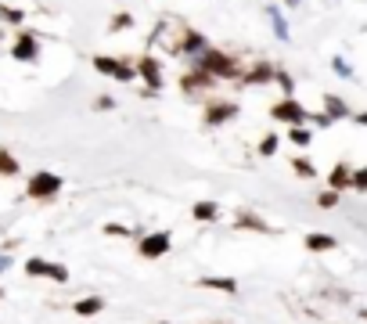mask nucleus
I'll list each match as a JSON object with an SVG mask.
<instances>
[{
    "label": "nucleus",
    "mask_w": 367,
    "mask_h": 324,
    "mask_svg": "<svg viewBox=\"0 0 367 324\" xmlns=\"http://www.w3.org/2000/svg\"><path fill=\"white\" fill-rule=\"evenodd\" d=\"M191 65H194V69H202V72H209L216 83L242 76V65H237V58L227 54V51H216V47H205L198 58H191Z\"/></svg>",
    "instance_id": "1"
},
{
    "label": "nucleus",
    "mask_w": 367,
    "mask_h": 324,
    "mask_svg": "<svg viewBox=\"0 0 367 324\" xmlns=\"http://www.w3.org/2000/svg\"><path fill=\"white\" fill-rule=\"evenodd\" d=\"M61 177L58 173H47V169H40L33 173V177L26 180V199L29 202H54L58 199V191H61Z\"/></svg>",
    "instance_id": "2"
},
{
    "label": "nucleus",
    "mask_w": 367,
    "mask_h": 324,
    "mask_svg": "<svg viewBox=\"0 0 367 324\" xmlns=\"http://www.w3.org/2000/svg\"><path fill=\"white\" fill-rule=\"evenodd\" d=\"M26 277H47L54 285H69V267L58 263V259H43V256H26V263H22Z\"/></svg>",
    "instance_id": "3"
},
{
    "label": "nucleus",
    "mask_w": 367,
    "mask_h": 324,
    "mask_svg": "<svg viewBox=\"0 0 367 324\" xmlns=\"http://www.w3.org/2000/svg\"><path fill=\"white\" fill-rule=\"evenodd\" d=\"M134 249H137L141 259H162L173 249V238H169V231H151V234L134 238Z\"/></svg>",
    "instance_id": "4"
},
{
    "label": "nucleus",
    "mask_w": 367,
    "mask_h": 324,
    "mask_svg": "<svg viewBox=\"0 0 367 324\" xmlns=\"http://www.w3.org/2000/svg\"><path fill=\"white\" fill-rule=\"evenodd\" d=\"M134 69H137V79H141V83L148 86V91H144L148 98L162 91V83H166V76H162V61H159L155 54H141V58L134 61Z\"/></svg>",
    "instance_id": "5"
},
{
    "label": "nucleus",
    "mask_w": 367,
    "mask_h": 324,
    "mask_svg": "<svg viewBox=\"0 0 367 324\" xmlns=\"http://www.w3.org/2000/svg\"><path fill=\"white\" fill-rule=\"evenodd\" d=\"M270 119H274V123H285V126H306L310 112H306V108H302L295 98H281V101L270 105Z\"/></svg>",
    "instance_id": "6"
},
{
    "label": "nucleus",
    "mask_w": 367,
    "mask_h": 324,
    "mask_svg": "<svg viewBox=\"0 0 367 324\" xmlns=\"http://www.w3.org/2000/svg\"><path fill=\"white\" fill-rule=\"evenodd\" d=\"M94 69H97L101 76H112V79H119V83H134V79H137V69H134V65H130L126 58L94 54Z\"/></svg>",
    "instance_id": "7"
},
{
    "label": "nucleus",
    "mask_w": 367,
    "mask_h": 324,
    "mask_svg": "<svg viewBox=\"0 0 367 324\" xmlns=\"http://www.w3.org/2000/svg\"><path fill=\"white\" fill-rule=\"evenodd\" d=\"M237 116V105L234 101H216V98H209L205 101V112H202V123L205 126H220V123H227V119H234Z\"/></svg>",
    "instance_id": "8"
},
{
    "label": "nucleus",
    "mask_w": 367,
    "mask_h": 324,
    "mask_svg": "<svg viewBox=\"0 0 367 324\" xmlns=\"http://www.w3.org/2000/svg\"><path fill=\"white\" fill-rule=\"evenodd\" d=\"M234 227L237 231H256V234H277V227H270L259 213H252V209H237L234 213Z\"/></svg>",
    "instance_id": "9"
},
{
    "label": "nucleus",
    "mask_w": 367,
    "mask_h": 324,
    "mask_svg": "<svg viewBox=\"0 0 367 324\" xmlns=\"http://www.w3.org/2000/svg\"><path fill=\"white\" fill-rule=\"evenodd\" d=\"M11 54H15V61H36L40 58V40L33 33H18L15 43H11Z\"/></svg>",
    "instance_id": "10"
},
{
    "label": "nucleus",
    "mask_w": 367,
    "mask_h": 324,
    "mask_svg": "<svg viewBox=\"0 0 367 324\" xmlns=\"http://www.w3.org/2000/svg\"><path fill=\"white\" fill-rule=\"evenodd\" d=\"M180 86H184V94H205V91H212V86H216V79L191 65V69L184 72V79H180Z\"/></svg>",
    "instance_id": "11"
},
{
    "label": "nucleus",
    "mask_w": 367,
    "mask_h": 324,
    "mask_svg": "<svg viewBox=\"0 0 367 324\" xmlns=\"http://www.w3.org/2000/svg\"><path fill=\"white\" fill-rule=\"evenodd\" d=\"M205 47H209L205 36H202V33H194V29H184L180 40H177V54H187V58H198Z\"/></svg>",
    "instance_id": "12"
},
{
    "label": "nucleus",
    "mask_w": 367,
    "mask_h": 324,
    "mask_svg": "<svg viewBox=\"0 0 367 324\" xmlns=\"http://www.w3.org/2000/svg\"><path fill=\"white\" fill-rule=\"evenodd\" d=\"M220 202H212V199H202V202H194L191 206V220L194 224H216V220H220Z\"/></svg>",
    "instance_id": "13"
},
{
    "label": "nucleus",
    "mask_w": 367,
    "mask_h": 324,
    "mask_svg": "<svg viewBox=\"0 0 367 324\" xmlns=\"http://www.w3.org/2000/svg\"><path fill=\"white\" fill-rule=\"evenodd\" d=\"M274 65L270 61H259V65H252V69L249 72H242V76H237V79H242L245 86H263V83H274Z\"/></svg>",
    "instance_id": "14"
},
{
    "label": "nucleus",
    "mask_w": 367,
    "mask_h": 324,
    "mask_svg": "<svg viewBox=\"0 0 367 324\" xmlns=\"http://www.w3.org/2000/svg\"><path fill=\"white\" fill-rule=\"evenodd\" d=\"M198 288H209V292H224V295H237L242 288H237L234 277H220V274H205L198 277Z\"/></svg>",
    "instance_id": "15"
},
{
    "label": "nucleus",
    "mask_w": 367,
    "mask_h": 324,
    "mask_svg": "<svg viewBox=\"0 0 367 324\" xmlns=\"http://www.w3.org/2000/svg\"><path fill=\"white\" fill-rule=\"evenodd\" d=\"M104 307H108V299L104 295H79V299H72V314H79V317H97V314H104Z\"/></svg>",
    "instance_id": "16"
},
{
    "label": "nucleus",
    "mask_w": 367,
    "mask_h": 324,
    "mask_svg": "<svg viewBox=\"0 0 367 324\" xmlns=\"http://www.w3.org/2000/svg\"><path fill=\"white\" fill-rule=\"evenodd\" d=\"M302 245H306V252H335L338 249L335 234H324V231H310L302 238Z\"/></svg>",
    "instance_id": "17"
},
{
    "label": "nucleus",
    "mask_w": 367,
    "mask_h": 324,
    "mask_svg": "<svg viewBox=\"0 0 367 324\" xmlns=\"http://www.w3.org/2000/svg\"><path fill=\"white\" fill-rule=\"evenodd\" d=\"M324 116H328L331 123H338V119H350L353 112H350V105H345L338 94H324Z\"/></svg>",
    "instance_id": "18"
},
{
    "label": "nucleus",
    "mask_w": 367,
    "mask_h": 324,
    "mask_svg": "<svg viewBox=\"0 0 367 324\" xmlns=\"http://www.w3.org/2000/svg\"><path fill=\"white\" fill-rule=\"evenodd\" d=\"M350 177H353V166H350V162H338V166L328 173V187L338 191V194L350 191Z\"/></svg>",
    "instance_id": "19"
},
{
    "label": "nucleus",
    "mask_w": 367,
    "mask_h": 324,
    "mask_svg": "<svg viewBox=\"0 0 367 324\" xmlns=\"http://www.w3.org/2000/svg\"><path fill=\"white\" fill-rule=\"evenodd\" d=\"M101 234H104V238H123V242H134V238H137V231H134V227H126V224H112V220H108V224L101 227Z\"/></svg>",
    "instance_id": "20"
},
{
    "label": "nucleus",
    "mask_w": 367,
    "mask_h": 324,
    "mask_svg": "<svg viewBox=\"0 0 367 324\" xmlns=\"http://www.w3.org/2000/svg\"><path fill=\"white\" fill-rule=\"evenodd\" d=\"M18 159L11 155V151L8 148H0V177H18Z\"/></svg>",
    "instance_id": "21"
},
{
    "label": "nucleus",
    "mask_w": 367,
    "mask_h": 324,
    "mask_svg": "<svg viewBox=\"0 0 367 324\" xmlns=\"http://www.w3.org/2000/svg\"><path fill=\"white\" fill-rule=\"evenodd\" d=\"M288 141H292L295 148H306V144L313 141V130H310V126H288Z\"/></svg>",
    "instance_id": "22"
},
{
    "label": "nucleus",
    "mask_w": 367,
    "mask_h": 324,
    "mask_svg": "<svg viewBox=\"0 0 367 324\" xmlns=\"http://www.w3.org/2000/svg\"><path fill=\"white\" fill-rule=\"evenodd\" d=\"M292 169H295V177H302V180H313V177H317V166H313L310 159H302V155L292 159Z\"/></svg>",
    "instance_id": "23"
},
{
    "label": "nucleus",
    "mask_w": 367,
    "mask_h": 324,
    "mask_svg": "<svg viewBox=\"0 0 367 324\" xmlns=\"http://www.w3.org/2000/svg\"><path fill=\"white\" fill-rule=\"evenodd\" d=\"M0 22H8V26H22V22H26V11H18L11 4H0Z\"/></svg>",
    "instance_id": "24"
},
{
    "label": "nucleus",
    "mask_w": 367,
    "mask_h": 324,
    "mask_svg": "<svg viewBox=\"0 0 367 324\" xmlns=\"http://www.w3.org/2000/svg\"><path fill=\"white\" fill-rule=\"evenodd\" d=\"M338 202H342V194H338V191H331V187L317 191V206H320V209H335Z\"/></svg>",
    "instance_id": "25"
},
{
    "label": "nucleus",
    "mask_w": 367,
    "mask_h": 324,
    "mask_svg": "<svg viewBox=\"0 0 367 324\" xmlns=\"http://www.w3.org/2000/svg\"><path fill=\"white\" fill-rule=\"evenodd\" d=\"M277 144H281V137H277V134H267L263 141H259V148H256V151H259L263 159H270V155H277Z\"/></svg>",
    "instance_id": "26"
},
{
    "label": "nucleus",
    "mask_w": 367,
    "mask_h": 324,
    "mask_svg": "<svg viewBox=\"0 0 367 324\" xmlns=\"http://www.w3.org/2000/svg\"><path fill=\"white\" fill-rule=\"evenodd\" d=\"M270 22H274L277 40H288V26H285V18H281V8H270Z\"/></svg>",
    "instance_id": "27"
},
{
    "label": "nucleus",
    "mask_w": 367,
    "mask_h": 324,
    "mask_svg": "<svg viewBox=\"0 0 367 324\" xmlns=\"http://www.w3.org/2000/svg\"><path fill=\"white\" fill-rule=\"evenodd\" d=\"M350 191H367V166H360V169H353V177H350Z\"/></svg>",
    "instance_id": "28"
},
{
    "label": "nucleus",
    "mask_w": 367,
    "mask_h": 324,
    "mask_svg": "<svg viewBox=\"0 0 367 324\" xmlns=\"http://www.w3.org/2000/svg\"><path fill=\"white\" fill-rule=\"evenodd\" d=\"M274 83L281 86V91H285V98H292V91H295V83H292V76H288L285 69H277V72H274Z\"/></svg>",
    "instance_id": "29"
},
{
    "label": "nucleus",
    "mask_w": 367,
    "mask_h": 324,
    "mask_svg": "<svg viewBox=\"0 0 367 324\" xmlns=\"http://www.w3.org/2000/svg\"><path fill=\"white\" fill-rule=\"evenodd\" d=\"M331 69H335V76H342V79H353V69H350V61H345V58H335Z\"/></svg>",
    "instance_id": "30"
},
{
    "label": "nucleus",
    "mask_w": 367,
    "mask_h": 324,
    "mask_svg": "<svg viewBox=\"0 0 367 324\" xmlns=\"http://www.w3.org/2000/svg\"><path fill=\"white\" fill-rule=\"evenodd\" d=\"M134 26V18H130L126 11H119V15H112V29H130Z\"/></svg>",
    "instance_id": "31"
},
{
    "label": "nucleus",
    "mask_w": 367,
    "mask_h": 324,
    "mask_svg": "<svg viewBox=\"0 0 367 324\" xmlns=\"http://www.w3.org/2000/svg\"><path fill=\"white\" fill-rule=\"evenodd\" d=\"M94 108H97V112H108V108H116V98H108V94H97Z\"/></svg>",
    "instance_id": "32"
},
{
    "label": "nucleus",
    "mask_w": 367,
    "mask_h": 324,
    "mask_svg": "<svg viewBox=\"0 0 367 324\" xmlns=\"http://www.w3.org/2000/svg\"><path fill=\"white\" fill-rule=\"evenodd\" d=\"M0 252H8V256H15L18 252V238H8L4 245H0Z\"/></svg>",
    "instance_id": "33"
},
{
    "label": "nucleus",
    "mask_w": 367,
    "mask_h": 324,
    "mask_svg": "<svg viewBox=\"0 0 367 324\" xmlns=\"http://www.w3.org/2000/svg\"><path fill=\"white\" fill-rule=\"evenodd\" d=\"M11 263H15V259H11L8 252H0V274H4V270H11Z\"/></svg>",
    "instance_id": "34"
},
{
    "label": "nucleus",
    "mask_w": 367,
    "mask_h": 324,
    "mask_svg": "<svg viewBox=\"0 0 367 324\" xmlns=\"http://www.w3.org/2000/svg\"><path fill=\"white\" fill-rule=\"evenodd\" d=\"M353 119H357V126H367V112H357Z\"/></svg>",
    "instance_id": "35"
},
{
    "label": "nucleus",
    "mask_w": 367,
    "mask_h": 324,
    "mask_svg": "<svg viewBox=\"0 0 367 324\" xmlns=\"http://www.w3.org/2000/svg\"><path fill=\"white\" fill-rule=\"evenodd\" d=\"M360 317H364V321H367V310H360Z\"/></svg>",
    "instance_id": "36"
},
{
    "label": "nucleus",
    "mask_w": 367,
    "mask_h": 324,
    "mask_svg": "<svg viewBox=\"0 0 367 324\" xmlns=\"http://www.w3.org/2000/svg\"><path fill=\"white\" fill-rule=\"evenodd\" d=\"M288 4H292V8H295V4H299V0H288Z\"/></svg>",
    "instance_id": "37"
},
{
    "label": "nucleus",
    "mask_w": 367,
    "mask_h": 324,
    "mask_svg": "<svg viewBox=\"0 0 367 324\" xmlns=\"http://www.w3.org/2000/svg\"><path fill=\"white\" fill-rule=\"evenodd\" d=\"M155 324H169V321H155Z\"/></svg>",
    "instance_id": "38"
},
{
    "label": "nucleus",
    "mask_w": 367,
    "mask_h": 324,
    "mask_svg": "<svg viewBox=\"0 0 367 324\" xmlns=\"http://www.w3.org/2000/svg\"><path fill=\"white\" fill-rule=\"evenodd\" d=\"M0 299H4V288H0Z\"/></svg>",
    "instance_id": "39"
}]
</instances>
